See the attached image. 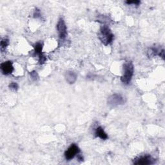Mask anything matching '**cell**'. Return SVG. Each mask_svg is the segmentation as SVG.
Wrapping results in <instances>:
<instances>
[{"instance_id":"cell-1","label":"cell","mask_w":165,"mask_h":165,"mask_svg":"<svg viewBox=\"0 0 165 165\" xmlns=\"http://www.w3.org/2000/svg\"><path fill=\"white\" fill-rule=\"evenodd\" d=\"M113 38L114 35L109 26H107L106 25H103L101 26L99 38L105 45L107 46L112 43L113 40Z\"/></svg>"},{"instance_id":"cell-2","label":"cell","mask_w":165,"mask_h":165,"mask_svg":"<svg viewBox=\"0 0 165 165\" xmlns=\"http://www.w3.org/2000/svg\"><path fill=\"white\" fill-rule=\"evenodd\" d=\"M134 75V65L132 61H126L123 64V74L121 77V82L128 85L130 83Z\"/></svg>"},{"instance_id":"cell-3","label":"cell","mask_w":165,"mask_h":165,"mask_svg":"<svg viewBox=\"0 0 165 165\" xmlns=\"http://www.w3.org/2000/svg\"><path fill=\"white\" fill-rule=\"evenodd\" d=\"M125 103V98L120 94H114L110 96L108 99V104L112 107L123 105Z\"/></svg>"},{"instance_id":"cell-4","label":"cell","mask_w":165,"mask_h":165,"mask_svg":"<svg viewBox=\"0 0 165 165\" xmlns=\"http://www.w3.org/2000/svg\"><path fill=\"white\" fill-rule=\"evenodd\" d=\"M57 30L58 31L59 37L61 39H64L67 36V29L65 22L63 18H60L57 21L56 25Z\"/></svg>"},{"instance_id":"cell-5","label":"cell","mask_w":165,"mask_h":165,"mask_svg":"<svg viewBox=\"0 0 165 165\" xmlns=\"http://www.w3.org/2000/svg\"><path fill=\"white\" fill-rule=\"evenodd\" d=\"M80 152V149L76 144H72L64 152V156L67 160H71L74 158L76 155H77Z\"/></svg>"},{"instance_id":"cell-6","label":"cell","mask_w":165,"mask_h":165,"mask_svg":"<svg viewBox=\"0 0 165 165\" xmlns=\"http://www.w3.org/2000/svg\"><path fill=\"white\" fill-rule=\"evenodd\" d=\"M133 163L134 164H153L155 163V159L150 155H142L137 157L134 160Z\"/></svg>"},{"instance_id":"cell-7","label":"cell","mask_w":165,"mask_h":165,"mask_svg":"<svg viewBox=\"0 0 165 165\" xmlns=\"http://www.w3.org/2000/svg\"><path fill=\"white\" fill-rule=\"evenodd\" d=\"M1 70L4 75H9L12 74L14 71L12 62L10 61H7L2 63L1 64Z\"/></svg>"},{"instance_id":"cell-8","label":"cell","mask_w":165,"mask_h":165,"mask_svg":"<svg viewBox=\"0 0 165 165\" xmlns=\"http://www.w3.org/2000/svg\"><path fill=\"white\" fill-rule=\"evenodd\" d=\"M66 81L69 84H73L77 80V74L73 71H67L64 75Z\"/></svg>"},{"instance_id":"cell-9","label":"cell","mask_w":165,"mask_h":165,"mask_svg":"<svg viewBox=\"0 0 165 165\" xmlns=\"http://www.w3.org/2000/svg\"><path fill=\"white\" fill-rule=\"evenodd\" d=\"M95 134L97 138H101L103 140H106L109 138L108 135L106 134V132H105L103 128L101 126H98L96 128Z\"/></svg>"},{"instance_id":"cell-10","label":"cell","mask_w":165,"mask_h":165,"mask_svg":"<svg viewBox=\"0 0 165 165\" xmlns=\"http://www.w3.org/2000/svg\"><path fill=\"white\" fill-rule=\"evenodd\" d=\"M42 49H43V45L41 43L38 42L34 45V55L38 56L39 58L41 56H43V54H42Z\"/></svg>"},{"instance_id":"cell-11","label":"cell","mask_w":165,"mask_h":165,"mask_svg":"<svg viewBox=\"0 0 165 165\" xmlns=\"http://www.w3.org/2000/svg\"><path fill=\"white\" fill-rule=\"evenodd\" d=\"M9 45V40L7 38H3L1 41V44H0V48H1V51L2 52L5 51V49Z\"/></svg>"},{"instance_id":"cell-12","label":"cell","mask_w":165,"mask_h":165,"mask_svg":"<svg viewBox=\"0 0 165 165\" xmlns=\"http://www.w3.org/2000/svg\"><path fill=\"white\" fill-rule=\"evenodd\" d=\"M30 76H31V77L32 78V80H34V81H37L38 80V78H39V76H38L37 72L34 71V70L31 72Z\"/></svg>"},{"instance_id":"cell-13","label":"cell","mask_w":165,"mask_h":165,"mask_svg":"<svg viewBox=\"0 0 165 165\" xmlns=\"http://www.w3.org/2000/svg\"><path fill=\"white\" fill-rule=\"evenodd\" d=\"M33 17L35 19H38V18H41V14L40 12V10L38 9V8L35 9V10L33 13Z\"/></svg>"},{"instance_id":"cell-14","label":"cell","mask_w":165,"mask_h":165,"mask_svg":"<svg viewBox=\"0 0 165 165\" xmlns=\"http://www.w3.org/2000/svg\"><path fill=\"white\" fill-rule=\"evenodd\" d=\"M9 88H10V89H11V90H12L17 91V90H18L19 86H18V85L17 83L12 82V83H11L9 85Z\"/></svg>"},{"instance_id":"cell-15","label":"cell","mask_w":165,"mask_h":165,"mask_svg":"<svg viewBox=\"0 0 165 165\" xmlns=\"http://www.w3.org/2000/svg\"><path fill=\"white\" fill-rule=\"evenodd\" d=\"M125 3L127 5L133 4V5H139L141 2H140V1H127V2H125Z\"/></svg>"},{"instance_id":"cell-16","label":"cell","mask_w":165,"mask_h":165,"mask_svg":"<svg viewBox=\"0 0 165 165\" xmlns=\"http://www.w3.org/2000/svg\"><path fill=\"white\" fill-rule=\"evenodd\" d=\"M158 56H160L163 60H164V49L161 50V51H160V52H159Z\"/></svg>"},{"instance_id":"cell-17","label":"cell","mask_w":165,"mask_h":165,"mask_svg":"<svg viewBox=\"0 0 165 165\" xmlns=\"http://www.w3.org/2000/svg\"><path fill=\"white\" fill-rule=\"evenodd\" d=\"M77 159H78L79 161H83V156L81 155H80L79 154H77Z\"/></svg>"}]
</instances>
